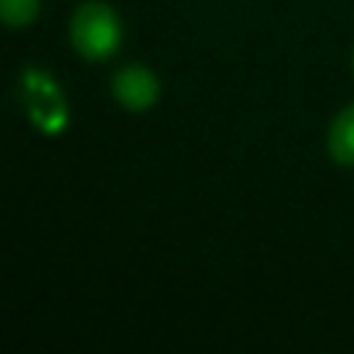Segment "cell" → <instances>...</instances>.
<instances>
[{"label": "cell", "instance_id": "cell-1", "mask_svg": "<svg viewBox=\"0 0 354 354\" xmlns=\"http://www.w3.org/2000/svg\"><path fill=\"white\" fill-rule=\"evenodd\" d=\"M122 41V25L119 17L111 11V6L88 0L83 3L72 17V44L83 58L100 61L116 53Z\"/></svg>", "mask_w": 354, "mask_h": 354}, {"label": "cell", "instance_id": "cell-2", "mask_svg": "<svg viewBox=\"0 0 354 354\" xmlns=\"http://www.w3.org/2000/svg\"><path fill=\"white\" fill-rule=\"evenodd\" d=\"M22 100H25L30 122L41 133L58 136L66 127V122H69L66 100H64L58 83L47 72L33 69V66L25 69V75H22Z\"/></svg>", "mask_w": 354, "mask_h": 354}, {"label": "cell", "instance_id": "cell-3", "mask_svg": "<svg viewBox=\"0 0 354 354\" xmlns=\"http://www.w3.org/2000/svg\"><path fill=\"white\" fill-rule=\"evenodd\" d=\"M113 94H116V100L124 108H130V111H147L158 100V77L147 66H141V64L124 66L113 77Z\"/></svg>", "mask_w": 354, "mask_h": 354}, {"label": "cell", "instance_id": "cell-4", "mask_svg": "<svg viewBox=\"0 0 354 354\" xmlns=\"http://www.w3.org/2000/svg\"><path fill=\"white\" fill-rule=\"evenodd\" d=\"M329 152L337 163L354 166V105L340 111L329 130Z\"/></svg>", "mask_w": 354, "mask_h": 354}, {"label": "cell", "instance_id": "cell-5", "mask_svg": "<svg viewBox=\"0 0 354 354\" xmlns=\"http://www.w3.org/2000/svg\"><path fill=\"white\" fill-rule=\"evenodd\" d=\"M39 11V0H0V14L11 28H22L33 22Z\"/></svg>", "mask_w": 354, "mask_h": 354}]
</instances>
